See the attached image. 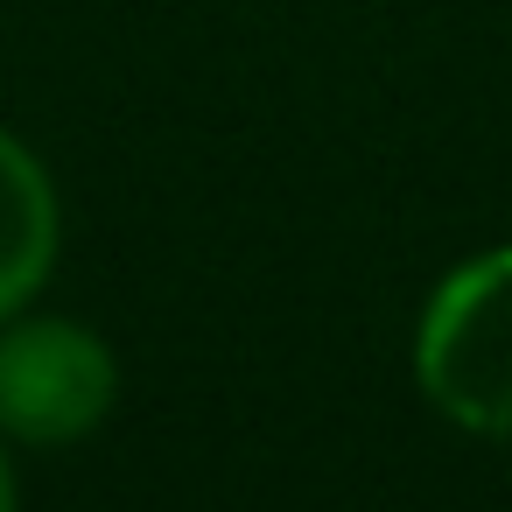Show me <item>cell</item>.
I'll use <instances>...</instances> for the list:
<instances>
[{"instance_id": "obj_2", "label": "cell", "mask_w": 512, "mask_h": 512, "mask_svg": "<svg viewBox=\"0 0 512 512\" xmlns=\"http://www.w3.org/2000/svg\"><path fill=\"white\" fill-rule=\"evenodd\" d=\"M120 400L113 344L71 316H8L0 323V435L57 449L92 435Z\"/></svg>"}, {"instance_id": "obj_1", "label": "cell", "mask_w": 512, "mask_h": 512, "mask_svg": "<svg viewBox=\"0 0 512 512\" xmlns=\"http://www.w3.org/2000/svg\"><path fill=\"white\" fill-rule=\"evenodd\" d=\"M414 386L449 428L512 435V246L435 281L414 323Z\"/></svg>"}, {"instance_id": "obj_3", "label": "cell", "mask_w": 512, "mask_h": 512, "mask_svg": "<svg viewBox=\"0 0 512 512\" xmlns=\"http://www.w3.org/2000/svg\"><path fill=\"white\" fill-rule=\"evenodd\" d=\"M50 267H57V183L0 127V323L29 309Z\"/></svg>"}, {"instance_id": "obj_4", "label": "cell", "mask_w": 512, "mask_h": 512, "mask_svg": "<svg viewBox=\"0 0 512 512\" xmlns=\"http://www.w3.org/2000/svg\"><path fill=\"white\" fill-rule=\"evenodd\" d=\"M0 512H15V470H8V449H0Z\"/></svg>"}]
</instances>
